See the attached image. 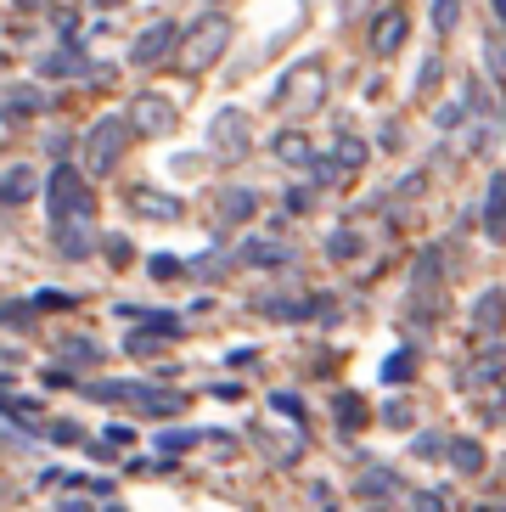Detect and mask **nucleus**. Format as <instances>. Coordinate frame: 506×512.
<instances>
[{"label":"nucleus","instance_id":"obj_39","mask_svg":"<svg viewBox=\"0 0 506 512\" xmlns=\"http://www.w3.org/2000/svg\"><path fill=\"white\" fill-rule=\"evenodd\" d=\"M462 119H467V102H445L439 113H433V124H439V130H456Z\"/></svg>","mask_w":506,"mask_h":512},{"label":"nucleus","instance_id":"obj_45","mask_svg":"<svg viewBox=\"0 0 506 512\" xmlns=\"http://www.w3.org/2000/svg\"><path fill=\"white\" fill-rule=\"evenodd\" d=\"M45 439H57V445H74L79 428H74V422H51V434H45Z\"/></svg>","mask_w":506,"mask_h":512},{"label":"nucleus","instance_id":"obj_21","mask_svg":"<svg viewBox=\"0 0 506 512\" xmlns=\"http://www.w3.org/2000/svg\"><path fill=\"white\" fill-rule=\"evenodd\" d=\"M355 490H360V501H388V496H400L405 490V479L394 473V467H366Z\"/></svg>","mask_w":506,"mask_h":512},{"label":"nucleus","instance_id":"obj_16","mask_svg":"<svg viewBox=\"0 0 506 512\" xmlns=\"http://www.w3.org/2000/svg\"><path fill=\"white\" fill-rule=\"evenodd\" d=\"M270 152H276L287 169H310L315 158H321V152H315V141L304 136V130H276V136H270Z\"/></svg>","mask_w":506,"mask_h":512},{"label":"nucleus","instance_id":"obj_51","mask_svg":"<svg viewBox=\"0 0 506 512\" xmlns=\"http://www.w3.org/2000/svg\"><path fill=\"white\" fill-rule=\"evenodd\" d=\"M490 6H495V17H501V23H506V0H490Z\"/></svg>","mask_w":506,"mask_h":512},{"label":"nucleus","instance_id":"obj_41","mask_svg":"<svg viewBox=\"0 0 506 512\" xmlns=\"http://www.w3.org/2000/svg\"><path fill=\"white\" fill-rule=\"evenodd\" d=\"M270 411H282L287 422H298V417H304V406H298V394H270Z\"/></svg>","mask_w":506,"mask_h":512},{"label":"nucleus","instance_id":"obj_44","mask_svg":"<svg viewBox=\"0 0 506 512\" xmlns=\"http://www.w3.org/2000/svg\"><path fill=\"white\" fill-rule=\"evenodd\" d=\"M484 422H506V389L484 400Z\"/></svg>","mask_w":506,"mask_h":512},{"label":"nucleus","instance_id":"obj_43","mask_svg":"<svg viewBox=\"0 0 506 512\" xmlns=\"http://www.w3.org/2000/svg\"><path fill=\"white\" fill-rule=\"evenodd\" d=\"M34 304H40V310H74L68 293H34Z\"/></svg>","mask_w":506,"mask_h":512},{"label":"nucleus","instance_id":"obj_52","mask_svg":"<svg viewBox=\"0 0 506 512\" xmlns=\"http://www.w3.org/2000/svg\"><path fill=\"white\" fill-rule=\"evenodd\" d=\"M495 68H501V74H506V46H501V57H495Z\"/></svg>","mask_w":506,"mask_h":512},{"label":"nucleus","instance_id":"obj_35","mask_svg":"<svg viewBox=\"0 0 506 512\" xmlns=\"http://www.w3.org/2000/svg\"><path fill=\"white\" fill-rule=\"evenodd\" d=\"M332 158H338L343 169H360V164H366V141H360V136H338V147H332Z\"/></svg>","mask_w":506,"mask_h":512},{"label":"nucleus","instance_id":"obj_42","mask_svg":"<svg viewBox=\"0 0 506 512\" xmlns=\"http://www.w3.org/2000/svg\"><path fill=\"white\" fill-rule=\"evenodd\" d=\"M411 512H445V496H439V490H417V496H411Z\"/></svg>","mask_w":506,"mask_h":512},{"label":"nucleus","instance_id":"obj_11","mask_svg":"<svg viewBox=\"0 0 506 512\" xmlns=\"http://www.w3.org/2000/svg\"><path fill=\"white\" fill-rule=\"evenodd\" d=\"M124 203H130L141 220H180V214H186V203H180L175 192H158V186H130Z\"/></svg>","mask_w":506,"mask_h":512},{"label":"nucleus","instance_id":"obj_15","mask_svg":"<svg viewBox=\"0 0 506 512\" xmlns=\"http://www.w3.org/2000/svg\"><path fill=\"white\" fill-rule=\"evenodd\" d=\"M495 377H506V344L501 338H490V344L478 349V361L467 366L456 383H462V389H478V383H495Z\"/></svg>","mask_w":506,"mask_h":512},{"label":"nucleus","instance_id":"obj_30","mask_svg":"<svg viewBox=\"0 0 506 512\" xmlns=\"http://www.w3.org/2000/svg\"><path fill=\"white\" fill-rule=\"evenodd\" d=\"M417 377V349H394L383 361V383H411Z\"/></svg>","mask_w":506,"mask_h":512},{"label":"nucleus","instance_id":"obj_24","mask_svg":"<svg viewBox=\"0 0 506 512\" xmlns=\"http://www.w3.org/2000/svg\"><path fill=\"white\" fill-rule=\"evenodd\" d=\"M51 355L68 361V366H102V344H96V338H57Z\"/></svg>","mask_w":506,"mask_h":512},{"label":"nucleus","instance_id":"obj_13","mask_svg":"<svg viewBox=\"0 0 506 512\" xmlns=\"http://www.w3.org/2000/svg\"><path fill=\"white\" fill-rule=\"evenodd\" d=\"M96 220H74V226H51V248H57L62 259H90L96 254Z\"/></svg>","mask_w":506,"mask_h":512},{"label":"nucleus","instance_id":"obj_46","mask_svg":"<svg viewBox=\"0 0 506 512\" xmlns=\"http://www.w3.org/2000/svg\"><path fill=\"white\" fill-rule=\"evenodd\" d=\"M310 203H315V197L304 192V186H293V192H287V209H293V214H304V209H310Z\"/></svg>","mask_w":506,"mask_h":512},{"label":"nucleus","instance_id":"obj_31","mask_svg":"<svg viewBox=\"0 0 506 512\" xmlns=\"http://www.w3.org/2000/svg\"><path fill=\"white\" fill-rule=\"evenodd\" d=\"M439 74H445V57H439V51H428V57H422V68H417L411 96H433V91H439Z\"/></svg>","mask_w":506,"mask_h":512},{"label":"nucleus","instance_id":"obj_49","mask_svg":"<svg viewBox=\"0 0 506 512\" xmlns=\"http://www.w3.org/2000/svg\"><path fill=\"white\" fill-rule=\"evenodd\" d=\"M57 512H90L85 501H57Z\"/></svg>","mask_w":506,"mask_h":512},{"label":"nucleus","instance_id":"obj_7","mask_svg":"<svg viewBox=\"0 0 506 512\" xmlns=\"http://www.w3.org/2000/svg\"><path fill=\"white\" fill-rule=\"evenodd\" d=\"M366 40H372V57H394V51L411 40V12H405V6H383V12L366 23Z\"/></svg>","mask_w":506,"mask_h":512},{"label":"nucleus","instance_id":"obj_32","mask_svg":"<svg viewBox=\"0 0 506 512\" xmlns=\"http://www.w3.org/2000/svg\"><path fill=\"white\" fill-rule=\"evenodd\" d=\"M147 271H152V282H186V259L152 254V259H147Z\"/></svg>","mask_w":506,"mask_h":512},{"label":"nucleus","instance_id":"obj_2","mask_svg":"<svg viewBox=\"0 0 506 512\" xmlns=\"http://www.w3.org/2000/svg\"><path fill=\"white\" fill-rule=\"evenodd\" d=\"M130 136H135L130 113H102V119L79 136V169H85L90 181L113 175V169L124 164V152H130Z\"/></svg>","mask_w":506,"mask_h":512},{"label":"nucleus","instance_id":"obj_10","mask_svg":"<svg viewBox=\"0 0 506 512\" xmlns=\"http://www.w3.org/2000/svg\"><path fill=\"white\" fill-rule=\"evenodd\" d=\"M467 327L478 332V338H501L506 327V287H484L473 299V310H467Z\"/></svg>","mask_w":506,"mask_h":512},{"label":"nucleus","instance_id":"obj_25","mask_svg":"<svg viewBox=\"0 0 506 512\" xmlns=\"http://www.w3.org/2000/svg\"><path fill=\"white\" fill-rule=\"evenodd\" d=\"M445 462L456 467L462 479H478V473H484V445H478V439H450Z\"/></svg>","mask_w":506,"mask_h":512},{"label":"nucleus","instance_id":"obj_26","mask_svg":"<svg viewBox=\"0 0 506 512\" xmlns=\"http://www.w3.org/2000/svg\"><path fill=\"white\" fill-rule=\"evenodd\" d=\"M360 254H366V237H360V231L338 226V231L327 237V259H332V265H355Z\"/></svg>","mask_w":506,"mask_h":512},{"label":"nucleus","instance_id":"obj_14","mask_svg":"<svg viewBox=\"0 0 506 512\" xmlns=\"http://www.w3.org/2000/svg\"><path fill=\"white\" fill-rule=\"evenodd\" d=\"M478 220H484V237L490 242H506V175L495 169L490 186H484V209H478Z\"/></svg>","mask_w":506,"mask_h":512},{"label":"nucleus","instance_id":"obj_48","mask_svg":"<svg viewBox=\"0 0 506 512\" xmlns=\"http://www.w3.org/2000/svg\"><path fill=\"white\" fill-rule=\"evenodd\" d=\"M366 6H372V0H338V12H343V17H360Z\"/></svg>","mask_w":506,"mask_h":512},{"label":"nucleus","instance_id":"obj_29","mask_svg":"<svg viewBox=\"0 0 506 512\" xmlns=\"http://www.w3.org/2000/svg\"><path fill=\"white\" fill-rule=\"evenodd\" d=\"M332 411H338V428H349V434H355L360 422H366V400H360L355 389H343L338 400H332Z\"/></svg>","mask_w":506,"mask_h":512},{"label":"nucleus","instance_id":"obj_33","mask_svg":"<svg viewBox=\"0 0 506 512\" xmlns=\"http://www.w3.org/2000/svg\"><path fill=\"white\" fill-rule=\"evenodd\" d=\"M164 344H169V338H164L158 327H135L130 338H124V349H130V355H158Z\"/></svg>","mask_w":506,"mask_h":512},{"label":"nucleus","instance_id":"obj_20","mask_svg":"<svg viewBox=\"0 0 506 512\" xmlns=\"http://www.w3.org/2000/svg\"><path fill=\"white\" fill-rule=\"evenodd\" d=\"M253 214H259V197L248 186H225L220 192V226H248Z\"/></svg>","mask_w":506,"mask_h":512},{"label":"nucleus","instance_id":"obj_5","mask_svg":"<svg viewBox=\"0 0 506 512\" xmlns=\"http://www.w3.org/2000/svg\"><path fill=\"white\" fill-rule=\"evenodd\" d=\"M130 119H135V136H175L180 113H175V102H169L164 91H141L130 102Z\"/></svg>","mask_w":506,"mask_h":512},{"label":"nucleus","instance_id":"obj_4","mask_svg":"<svg viewBox=\"0 0 506 512\" xmlns=\"http://www.w3.org/2000/svg\"><path fill=\"white\" fill-rule=\"evenodd\" d=\"M225 51H231V17H225V12H203L192 29L180 34L175 68H180V74H209Z\"/></svg>","mask_w":506,"mask_h":512},{"label":"nucleus","instance_id":"obj_54","mask_svg":"<svg viewBox=\"0 0 506 512\" xmlns=\"http://www.w3.org/2000/svg\"><path fill=\"white\" fill-rule=\"evenodd\" d=\"M107 512H124V507H107Z\"/></svg>","mask_w":506,"mask_h":512},{"label":"nucleus","instance_id":"obj_3","mask_svg":"<svg viewBox=\"0 0 506 512\" xmlns=\"http://www.w3.org/2000/svg\"><path fill=\"white\" fill-rule=\"evenodd\" d=\"M90 175L74 164H57L45 175V209L51 226H74V220H96V186H85Z\"/></svg>","mask_w":506,"mask_h":512},{"label":"nucleus","instance_id":"obj_23","mask_svg":"<svg viewBox=\"0 0 506 512\" xmlns=\"http://www.w3.org/2000/svg\"><path fill=\"white\" fill-rule=\"evenodd\" d=\"M34 113H51V96L40 85H12L6 91V119H34Z\"/></svg>","mask_w":506,"mask_h":512},{"label":"nucleus","instance_id":"obj_36","mask_svg":"<svg viewBox=\"0 0 506 512\" xmlns=\"http://www.w3.org/2000/svg\"><path fill=\"white\" fill-rule=\"evenodd\" d=\"M439 451H450L445 434H417V439H411V456H417V462H433Z\"/></svg>","mask_w":506,"mask_h":512},{"label":"nucleus","instance_id":"obj_18","mask_svg":"<svg viewBox=\"0 0 506 512\" xmlns=\"http://www.w3.org/2000/svg\"><path fill=\"white\" fill-rule=\"evenodd\" d=\"M242 265H253V271H276V265H293V242H276V237H253L248 248H242Z\"/></svg>","mask_w":506,"mask_h":512},{"label":"nucleus","instance_id":"obj_17","mask_svg":"<svg viewBox=\"0 0 506 512\" xmlns=\"http://www.w3.org/2000/svg\"><path fill=\"white\" fill-rule=\"evenodd\" d=\"M40 175H34L29 164H6V175H0V203H6V209H23V203H29L34 192H40Z\"/></svg>","mask_w":506,"mask_h":512},{"label":"nucleus","instance_id":"obj_22","mask_svg":"<svg viewBox=\"0 0 506 512\" xmlns=\"http://www.w3.org/2000/svg\"><path fill=\"white\" fill-rule=\"evenodd\" d=\"M40 400H23V394H12V400H6V422H12L17 434H51V422L40 417Z\"/></svg>","mask_w":506,"mask_h":512},{"label":"nucleus","instance_id":"obj_47","mask_svg":"<svg viewBox=\"0 0 506 512\" xmlns=\"http://www.w3.org/2000/svg\"><path fill=\"white\" fill-rule=\"evenodd\" d=\"M383 422H388V428H411V411H405V406H388Z\"/></svg>","mask_w":506,"mask_h":512},{"label":"nucleus","instance_id":"obj_40","mask_svg":"<svg viewBox=\"0 0 506 512\" xmlns=\"http://www.w3.org/2000/svg\"><path fill=\"white\" fill-rule=\"evenodd\" d=\"M102 248H107V259H113V265H130V237H119V231H113V237H102Z\"/></svg>","mask_w":506,"mask_h":512},{"label":"nucleus","instance_id":"obj_1","mask_svg":"<svg viewBox=\"0 0 506 512\" xmlns=\"http://www.w3.org/2000/svg\"><path fill=\"white\" fill-rule=\"evenodd\" d=\"M321 102H327V68H321V57H298L270 85V113H282V119H310V113H321Z\"/></svg>","mask_w":506,"mask_h":512},{"label":"nucleus","instance_id":"obj_38","mask_svg":"<svg viewBox=\"0 0 506 512\" xmlns=\"http://www.w3.org/2000/svg\"><path fill=\"white\" fill-rule=\"evenodd\" d=\"M34 310H40V304H34V299H29V304H6V327H12V332H23V327H34V321H29V316H34Z\"/></svg>","mask_w":506,"mask_h":512},{"label":"nucleus","instance_id":"obj_28","mask_svg":"<svg viewBox=\"0 0 506 512\" xmlns=\"http://www.w3.org/2000/svg\"><path fill=\"white\" fill-rule=\"evenodd\" d=\"M439 287H411V299H405V316L417 321V327H433V316H439Z\"/></svg>","mask_w":506,"mask_h":512},{"label":"nucleus","instance_id":"obj_34","mask_svg":"<svg viewBox=\"0 0 506 512\" xmlns=\"http://www.w3.org/2000/svg\"><path fill=\"white\" fill-rule=\"evenodd\" d=\"M433 34H456V23H462V0H433Z\"/></svg>","mask_w":506,"mask_h":512},{"label":"nucleus","instance_id":"obj_27","mask_svg":"<svg viewBox=\"0 0 506 512\" xmlns=\"http://www.w3.org/2000/svg\"><path fill=\"white\" fill-rule=\"evenodd\" d=\"M445 282V248H422L411 265V287H439Z\"/></svg>","mask_w":506,"mask_h":512},{"label":"nucleus","instance_id":"obj_8","mask_svg":"<svg viewBox=\"0 0 506 512\" xmlns=\"http://www.w3.org/2000/svg\"><path fill=\"white\" fill-rule=\"evenodd\" d=\"M209 141H214V152H220V158H242V152H248V141H253L248 113H242V107H225V113H214Z\"/></svg>","mask_w":506,"mask_h":512},{"label":"nucleus","instance_id":"obj_37","mask_svg":"<svg viewBox=\"0 0 506 512\" xmlns=\"http://www.w3.org/2000/svg\"><path fill=\"white\" fill-rule=\"evenodd\" d=\"M197 439H203V434H192V428H169V434H158V451H169V456H175V451H192Z\"/></svg>","mask_w":506,"mask_h":512},{"label":"nucleus","instance_id":"obj_50","mask_svg":"<svg viewBox=\"0 0 506 512\" xmlns=\"http://www.w3.org/2000/svg\"><path fill=\"white\" fill-rule=\"evenodd\" d=\"M12 6H17V12H34V6H40V0H12Z\"/></svg>","mask_w":506,"mask_h":512},{"label":"nucleus","instance_id":"obj_9","mask_svg":"<svg viewBox=\"0 0 506 512\" xmlns=\"http://www.w3.org/2000/svg\"><path fill=\"white\" fill-rule=\"evenodd\" d=\"M169 51H180V29L175 23H147L130 46V68H152V62H164Z\"/></svg>","mask_w":506,"mask_h":512},{"label":"nucleus","instance_id":"obj_6","mask_svg":"<svg viewBox=\"0 0 506 512\" xmlns=\"http://www.w3.org/2000/svg\"><path fill=\"white\" fill-rule=\"evenodd\" d=\"M85 394L96 406H152L164 389L147 383V377H113V383H85Z\"/></svg>","mask_w":506,"mask_h":512},{"label":"nucleus","instance_id":"obj_19","mask_svg":"<svg viewBox=\"0 0 506 512\" xmlns=\"http://www.w3.org/2000/svg\"><path fill=\"white\" fill-rule=\"evenodd\" d=\"M259 316H270V321H315V316H327V304L321 299H259Z\"/></svg>","mask_w":506,"mask_h":512},{"label":"nucleus","instance_id":"obj_12","mask_svg":"<svg viewBox=\"0 0 506 512\" xmlns=\"http://www.w3.org/2000/svg\"><path fill=\"white\" fill-rule=\"evenodd\" d=\"M34 74L40 79H96V68L85 62L79 46H57V51H45V57L34 62Z\"/></svg>","mask_w":506,"mask_h":512},{"label":"nucleus","instance_id":"obj_53","mask_svg":"<svg viewBox=\"0 0 506 512\" xmlns=\"http://www.w3.org/2000/svg\"><path fill=\"white\" fill-rule=\"evenodd\" d=\"M478 512H506V507H478Z\"/></svg>","mask_w":506,"mask_h":512}]
</instances>
